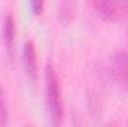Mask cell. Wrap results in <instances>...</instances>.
<instances>
[{"mask_svg": "<svg viewBox=\"0 0 128 127\" xmlns=\"http://www.w3.org/2000/svg\"><path fill=\"white\" fill-rule=\"evenodd\" d=\"M45 79H46V102H48L51 123H52L54 127H60L64 115V105H63L60 81H58L57 72H55L52 64L46 66Z\"/></svg>", "mask_w": 128, "mask_h": 127, "instance_id": "cell-1", "label": "cell"}, {"mask_svg": "<svg viewBox=\"0 0 128 127\" xmlns=\"http://www.w3.org/2000/svg\"><path fill=\"white\" fill-rule=\"evenodd\" d=\"M109 72H110V78L113 79V82L122 88L128 90V55L124 52H118L112 57L110 66H109Z\"/></svg>", "mask_w": 128, "mask_h": 127, "instance_id": "cell-2", "label": "cell"}, {"mask_svg": "<svg viewBox=\"0 0 128 127\" xmlns=\"http://www.w3.org/2000/svg\"><path fill=\"white\" fill-rule=\"evenodd\" d=\"M96 11L107 20H119L128 17V2H96Z\"/></svg>", "mask_w": 128, "mask_h": 127, "instance_id": "cell-3", "label": "cell"}, {"mask_svg": "<svg viewBox=\"0 0 128 127\" xmlns=\"http://www.w3.org/2000/svg\"><path fill=\"white\" fill-rule=\"evenodd\" d=\"M22 60H24V67H26V73L27 76L32 79L33 82L37 78V55H36V48L32 40L24 43V49H22Z\"/></svg>", "mask_w": 128, "mask_h": 127, "instance_id": "cell-4", "label": "cell"}, {"mask_svg": "<svg viewBox=\"0 0 128 127\" xmlns=\"http://www.w3.org/2000/svg\"><path fill=\"white\" fill-rule=\"evenodd\" d=\"M15 20L12 14H8L3 23V40L6 45L8 55L12 58L14 57V48H15Z\"/></svg>", "mask_w": 128, "mask_h": 127, "instance_id": "cell-5", "label": "cell"}, {"mask_svg": "<svg viewBox=\"0 0 128 127\" xmlns=\"http://www.w3.org/2000/svg\"><path fill=\"white\" fill-rule=\"evenodd\" d=\"M4 91L0 87V127H8L9 123V111H8V103H6V97Z\"/></svg>", "mask_w": 128, "mask_h": 127, "instance_id": "cell-6", "label": "cell"}, {"mask_svg": "<svg viewBox=\"0 0 128 127\" xmlns=\"http://www.w3.org/2000/svg\"><path fill=\"white\" fill-rule=\"evenodd\" d=\"M30 6L33 8V11H34L36 14L42 12V9H43V3H42V2H32V3H30Z\"/></svg>", "mask_w": 128, "mask_h": 127, "instance_id": "cell-7", "label": "cell"}, {"mask_svg": "<svg viewBox=\"0 0 128 127\" xmlns=\"http://www.w3.org/2000/svg\"><path fill=\"white\" fill-rule=\"evenodd\" d=\"M109 127H115V126H109Z\"/></svg>", "mask_w": 128, "mask_h": 127, "instance_id": "cell-8", "label": "cell"}]
</instances>
